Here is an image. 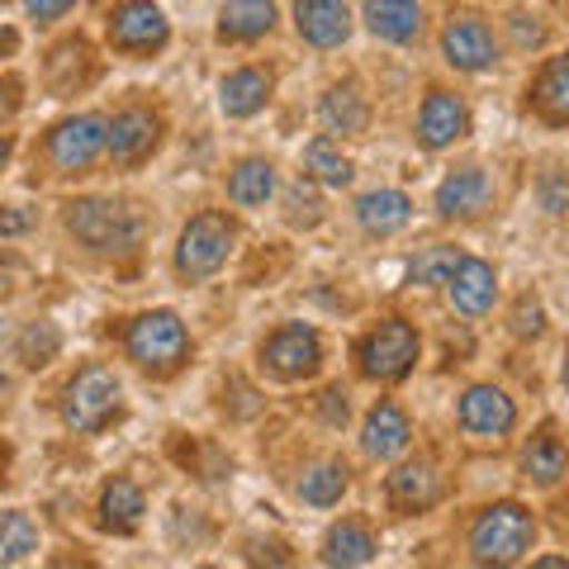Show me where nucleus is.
<instances>
[{
	"instance_id": "2eb2a0df",
	"label": "nucleus",
	"mask_w": 569,
	"mask_h": 569,
	"mask_svg": "<svg viewBox=\"0 0 569 569\" xmlns=\"http://www.w3.org/2000/svg\"><path fill=\"white\" fill-rule=\"evenodd\" d=\"M413 441V427H408L403 408L399 403H376L366 413V427H361V451L370 460H399Z\"/></svg>"
},
{
	"instance_id": "9b49d317",
	"label": "nucleus",
	"mask_w": 569,
	"mask_h": 569,
	"mask_svg": "<svg viewBox=\"0 0 569 569\" xmlns=\"http://www.w3.org/2000/svg\"><path fill=\"white\" fill-rule=\"evenodd\" d=\"M460 427L470 437H485V441H498L518 427V408L503 395L498 385H470L460 395Z\"/></svg>"
},
{
	"instance_id": "c03bdc74",
	"label": "nucleus",
	"mask_w": 569,
	"mask_h": 569,
	"mask_svg": "<svg viewBox=\"0 0 569 569\" xmlns=\"http://www.w3.org/2000/svg\"><path fill=\"white\" fill-rule=\"evenodd\" d=\"M565 389H569V347H565Z\"/></svg>"
},
{
	"instance_id": "a19ab883",
	"label": "nucleus",
	"mask_w": 569,
	"mask_h": 569,
	"mask_svg": "<svg viewBox=\"0 0 569 569\" xmlns=\"http://www.w3.org/2000/svg\"><path fill=\"white\" fill-rule=\"evenodd\" d=\"M531 20V14H518V20H512V24H518V39L522 43H541V24H527Z\"/></svg>"
},
{
	"instance_id": "f8f14e48",
	"label": "nucleus",
	"mask_w": 569,
	"mask_h": 569,
	"mask_svg": "<svg viewBox=\"0 0 569 569\" xmlns=\"http://www.w3.org/2000/svg\"><path fill=\"white\" fill-rule=\"evenodd\" d=\"M470 133V110L466 100L451 96V91H427L422 110H418V142L427 152H441L451 148V142H460Z\"/></svg>"
},
{
	"instance_id": "393cba45",
	"label": "nucleus",
	"mask_w": 569,
	"mask_h": 569,
	"mask_svg": "<svg viewBox=\"0 0 569 569\" xmlns=\"http://www.w3.org/2000/svg\"><path fill=\"white\" fill-rule=\"evenodd\" d=\"M376 531H370L366 522H356V518H347V522H337L328 537H323V565H370L376 560Z\"/></svg>"
},
{
	"instance_id": "37998d69",
	"label": "nucleus",
	"mask_w": 569,
	"mask_h": 569,
	"mask_svg": "<svg viewBox=\"0 0 569 569\" xmlns=\"http://www.w3.org/2000/svg\"><path fill=\"white\" fill-rule=\"evenodd\" d=\"M6 162H10V138L0 133V167H6Z\"/></svg>"
},
{
	"instance_id": "9d476101",
	"label": "nucleus",
	"mask_w": 569,
	"mask_h": 569,
	"mask_svg": "<svg viewBox=\"0 0 569 569\" xmlns=\"http://www.w3.org/2000/svg\"><path fill=\"white\" fill-rule=\"evenodd\" d=\"M441 52L460 71H485L498 62V39L479 14H451L447 29H441Z\"/></svg>"
},
{
	"instance_id": "473e14b6",
	"label": "nucleus",
	"mask_w": 569,
	"mask_h": 569,
	"mask_svg": "<svg viewBox=\"0 0 569 569\" xmlns=\"http://www.w3.org/2000/svg\"><path fill=\"white\" fill-rule=\"evenodd\" d=\"M58 351H62V332H58V323H29V328H24V337H20V361H24L29 370L48 366Z\"/></svg>"
},
{
	"instance_id": "4c0bfd02",
	"label": "nucleus",
	"mask_w": 569,
	"mask_h": 569,
	"mask_svg": "<svg viewBox=\"0 0 569 569\" xmlns=\"http://www.w3.org/2000/svg\"><path fill=\"white\" fill-rule=\"evenodd\" d=\"M14 110H20V81L0 77V123H6Z\"/></svg>"
},
{
	"instance_id": "b1692460",
	"label": "nucleus",
	"mask_w": 569,
	"mask_h": 569,
	"mask_svg": "<svg viewBox=\"0 0 569 569\" xmlns=\"http://www.w3.org/2000/svg\"><path fill=\"white\" fill-rule=\"evenodd\" d=\"M142 489L133 485V479H110L100 493V527L114 531V537H129V531H138L142 522Z\"/></svg>"
},
{
	"instance_id": "c85d7f7f",
	"label": "nucleus",
	"mask_w": 569,
	"mask_h": 569,
	"mask_svg": "<svg viewBox=\"0 0 569 569\" xmlns=\"http://www.w3.org/2000/svg\"><path fill=\"white\" fill-rule=\"evenodd\" d=\"M342 493H347V466L342 460H313V466L299 475V498L313 503V508L342 503Z\"/></svg>"
},
{
	"instance_id": "20e7f679",
	"label": "nucleus",
	"mask_w": 569,
	"mask_h": 569,
	"mask_svg": "<svg viewBox=\"0 0 569 569\" xmlns=\"http://www.w3.org/2000/svg\"><path fill=\"white\" fill-rule=\"evenodd\" d=\"M233 242H238V223L228 219V213H219V209L194 213V219L181 228V242H176V276L190 280V284L209 280L228 261Z\"/></svg>"
},
{
	"instance_id": "423d86ee",
	"label": "nucleus",
	"mask_w": 569,
	"mask_h": 569,
	"mask_svg": "<svg viewBox=\"0 0 569 569\" xmlns=\"http://www.w3.org/2000/svg\"><path fill=\"white\" fill-rule=\"evenodd\" d=\"M418 332L413 323H403V318H385V323L376 332L361 337V347H356V356H361V376L370 380H403L408 370L418 366Z\"/></svg>"
},
{
	"instance_id": "58836bf2",
	"label": "nucleus",
	"mask_w": 569,
	"mask_h": 569,
	"mask_svg": "<svg viewBox=\"0 0 569 569\" xmlns=\"http://www.w3.org/2000/svg\"><path fill=\"white\" fill-rule=\"evenodd\" d=\"M541 194H546V209H550V213H560V209L569 204V190L560 186V176H546V181H541Z\"/></svg>"
},
{
	"instance_id": "39448f33",
	"label": "nucleus",
	"mask_w": 569,
	"mask_h": 569,
	"mask_svg": "<svg viewBox=\"0 0 569 569\" xmlns=\"http://www.w3.org/2000/svg\"><path fill=\"white\" fill-rule=\"evenodd\" d=\"M119 395H123V385L110 366H81L62 389V422L71 432L91 437L119 413Z\"/></svg>"
},
{
	"instance_id": "6ab92c4d",
	"label": "nucleus",
	"mask_w": 569,
	"mask_h": 569,
	"mask_svg": "<svg viewBox=\"0 0 569 569\" xmlns=\"http://www.w3.org/2000/svg\"><path fill=\"white\" fill-rule=\"evenodd\" d=\"M437 498H441V475L432 460H408V466L389 475V503L403 512H422V508H432Z\"/></svg>"
},
{
	"instance_id": "4be33fe9",
	"label": "nucleus",
	"mask_w": 569,
	"mask_h": 569,
	"mask_svg": "<svg viewBox=\"0 0 569 569\" xmlns=\"http://www.w3.org/2000/svg\"><path fill=\"white\" fill-rule=\"evenodd\" d=\"M356 219H361L366 233L389 238V233H399V228H408L413 200H408L403 190H366L361 200H356Z\"/></svg>"
},
{
	"instance_id": "6e6552de",
	"label": "nucleus",
	"mask_w": 569,
	"mask_h": 569,
	"mask_svg": "<svg viewBox=\"0 0 569 569\" xmlns=\"http://www.w3.org/2000/svg\"><path fill=\"white\" fill-rule=\"evenodd\" d=\"M261 366L276 380H309L323 366V337L305 323H284L261 342Z\"/></svg>"
},
{
	"instance_id": "c756f323",
	"label": "nucleus",
	"mask_w": 569,
	"mask_h": 569,
	"mask_svg": "<svg viewBox=\"0 0 569 569\" xmlns=\"http://www.w3.org/2000/svg\"><path fill=\"white\" fill-rule=\"evenodd\" d=\"M305 167L313 171V181H323V186H351V176H356V167L342 157V148L328 138V133H318V138H309V148H305Z\"/></svg>"
},
{
	"instance_id": "a211bd4d",
	"label": "nucleus",
	"mask_w": 569,
	"mask_h": 569,
	"mask_svg": "<svg viewBox=\"0 0 569 569\" xmlns=\"http://www.w3.org/2000/svg\"><path fill=\"white\" fill-rule=\"evenodd\" d=\"M366 29L385 43H413L422 33V0H366Z\"/></svg>"
},
{
	"instance_id": "ea45409f",
	"label": "nucleus",
	"mask_w": 569,
	"mask_h": 569,
	"mask_svg": "<svg viewBox=\"0 0 569 569\" xmlns=\"http://www.w3.org/2000/svg\"><path fill=\"white\" fill-rule=\"evenodd\" d=\"M33 219L29 213H20V209H10V213H0V238H10V233H24Z\"/></svg>"
},
{
	"instance_id": "72a5a7b5",
	"label": "nucleus",
	"mask_w": 569,
	"mask_h": 569,
	"mask_svg": "<svg viewBox=\"0 0 569 569\" xmlns=\"http://www.w3.org/2000/svg\"><path fill=\"white\" fill-rule=\"evenodd\" d=\"M284 219H290L295 228H313L318 219H323V200H318V186L305 181V176H299V181L284 190Z\"/></svg>"
},
{
	"instance_id": "c9c22d12",
	"label": "nucleus",
	"mask_w": 569,
	"mask_h": 569,
	"mask_svg": "<svg viewBox=\"0 0 569 569\" xmlns=\"http://www.w3.org/2000/svg\"><path fill=\"white\" fill-rule=\"evenodd\" d=\"M77 6V0H24V10L33 14L39 24H52V20H62V14Z\"/></svg>"
},
{
	"instance_id": "2f4dec72",
	"label": "nucleus",
	"mask_w": 569,
	"mask_h": 569,
	"mask_svg": "<svg viewBox=\"0 0 569 569\" xmlns=\"http://www.w3.org/2000/svg\"><path fill=\"white\" fill-rule=\"evenodd\" d=\"M456 266H460L456 247L437 242V247H427V252L413 257V266H408V280H413V284H447L456 276Z\"/></svg>"
},
{
	"instance_id": "49530a36",
	"label": "nucleus",
	"mask_w": 569,
	"mask_h": 569,
	"mask_svg": "<svg viewBox=\"0 0 569 569\" xmlns=\"http://www.w3.org/2000/svg\"><path fill=\"white\" fill-rule=\"evenodd\" d=\"M560 6H569V0H560Z\"/></svg>"
},
{
	"instance_id": "1a4fd4ad",
	"label": "nucleus",
	"mask_w": 569,
	"mask_h": 569,
	"mask_svg": "<svg viewBox=\"0 0 569 569\" xmlns=\"http://www.w3.org/2000/svg\"><path fill=\"white\" fill-rule=\"evenodd\" d=\"M171 39L167 14L152 6V0H123L110 14V43L119 52H133V58H148V52H162Z\"/></svg>"
},
{
	"instance_id": "bb28decb",
	"label": "nucleus",
	"mask_w": 569,
	"mask_h": 569,
	"mask_svg": "<svg viewBox=\"0 0 569 569\" xmlns=\"http://www.w3.org/2000/svg\"><path fill=\"white\" fill-rule=\"evenodd\" d=\"M531 100H537L541 119L569 123V52H565V58H550V62L541 67L537 86H531Z\"/></svg>"
},
{
	"instance_id": "f03ea898",
	"label": "nucleus",
	"mask_w": 569,
	"mask_h": 569,
	"mask_svg": "<svg viewBox=\"0 0 569 569\" xmlns=\"http://www.w3.org/2000/svg\"><path fill=\"white\" fill-rule=\"evenodd\" d=\"M537 541V518L522 503H489L470 527V556L479 565H518Z\"/></svg>"
},
{
	"instance_id": "7ed1b4c3",
	"label": "nucleus",
	"mask_w": 569,
	"mask_h": 569,
	"mask_svg": "<svg viewBox=\"0 0 569 569\" xmlns=\"http://www.w3.org/2000/svg\"><path fill=\"white\" fill-rule=\"evenodd\" d=\"M123 347H129V361H138L152 376H176L190 356V332L181 323V313L171 309H152L129 323L123 332Z\"/></svg>"
},
{
	"instance_id": "aec40b11",
	"label": "nucleus",
	"mask_w": 569,
	"mask_h": 569,
	"mask_svg": "<svg viewBox=\"0 0 569 569\" xmlns=\"http://www.w3.org/2000/svg\"><path fill=\"white\" fill-rule=\"evenodd\" d=\"M266 100H271V71L261 67H238L219 81V104L228 119H252Z\"/></svg>"
},
{
	"instance_id": "ddd939ff",
	"label": "nucleus",
	"mask_w": 569,
	"mask_h": 569,
	"mask_svg": "<svg viewBox=\"0 0 569 569\" xmlns=\"http://www.w3.org/2000/svg\"><path fill=\"white\" fill-rule=\"evenodd\" d=\"M157 138H162V119L142 104H129L110 119V157L119 167H138L157 148Z\"/></svg>"
},
{
	"instance_id": "e433bc0d",
	"label": "nucleus",
	"mask_w": 569,
	"mask_h": 569,
	"mask_svg": "<svg viewBox=\"0 0 569 569\" xmlns=\"http://www.w3.org/2000/svg\"><path fill=\"white\" fill-rule=\"evenodd\" d=\"M318 408H323V418H328L332 427H342V422H347V395H342V389H323Z\"/></svg>"
},
{
	"instance_id": "f3484780",
	"label": "nucleus",
	"mask_w": 569,
	"mask_h": 569,
	"mask_svg": "<svg viewBox=\"0 0 569 569\" xmlns=\"http://www.w3.org/2000/svg\"><path fill=\"white\" fill-rule=\"evenodd\" d=\"M489 194H493V186H489L485 171L460 167L437 186V213L441 219H475V213L489 204Z\"/></svg>"
},
{
	"instance_id": "a878e982",
	"label": "nucleus",
	"mask_w": 569,
	"mask_h": 569,
	"mask_svg": "<svg viewBox=\"0 0 569 569\" xmlns=\"http://www.w3.org/2000/svg\"><path fill=\"white\" fill-rule=\"evenodd\" d=\"M271 194H276V167L266 162V157H247V162H238L233 176H228V200L242 209H261Z\"/></svg>"
},
{
	"instance_id": "7c9ffc66",
	"label": "nucleus",
	"mask_w": 569,
	"mask_h": 569,
	"mask_svg": "<svg viewBox=\"0 0 569 569\" xmlns=\"http://www.w3.org/2000/svg\"><path fill=\"white\" fill-rule=\"evenodd\" d=\"M33 550H39V527L29 522V512H0V565H20Z\"/></svg>"
},
{
	"instance_id": "0eeeda50",
	"label": "nucleus",
	"mask_w": 569,
	"mask_h": 569,
	"mask_svg": "<svg viewBox=\"0 0 569 569\" xmlns=\"http://www.w3.org/2000/svg\"><path fill=\"white\" fill-rule=\"evenodd\" d=\"M104 148H110V119L104 114H71L48 133V162L67 176L91 171Z\"/></svg>"
},
{
	"instance_id": "f257e3e1",
	"label": "nucleus",
	"mask_w": 569,
	"mask_h": 569,
	"mask_svg": "<svg viewBox=\"0 0 569 569\" xmlns=\"http://www.w3.org/2000/svg\"><path fill=\"white\" fill-rule=\"evenodd\" d=\"M67 233L100 257H119L142 242V219L133 204L119 200H77L67 204Z\"/></svg>"
},
{
	"instance_id": "4468645a",
	"label": "nucleus",
	"mask_w": 569,
	"mask_h": 569,
	"mask_svg": "<svg viewBox=\"0 0 569 569\" xmlns=\"http://www.w3.org/2000/svg\"><path fill=\"white\" fill-rule=\"evenodd\" d=\"M295 29L309 48H342L351 33L347 0H295Z\"/></svg>"
},
{
	"instance_id": "cd10ccee",
	"label": "nucleus",
	"mask_w": 569,
	"mask_h": 569,
	"mask_svg": "<svg viewBox=\"0 0 569 569\" xmlns=\"http://www.w3.org/2000/svg\"><path fill=\"white\" fill-rule=\"evenodd\" d=\"M565 470H569V451H565V441L546 427V432L531 437V447L522 451V475L531 479V485H556Z\"/></svg>"
},
{
	"instance_id": "f704fd0d",
	"label": "nucleus",
	"mask_w": 569,
	"mask_h": 569,
	"mask_svg": "<svg viewBox=\"0 0 569 569\" xmlns=\"http://www.w3.org/2000/svg\"><path fill=\"white\" fill-rule=\"evenodd\" d=\"M546 328V313H541V305L531 295H522L518 299V309H512V332L518 337H537Z\"/></svg>"
},
{
	"instance_id": "79ce46f5",
	"label": "nucleus",
	"mask_w": 569,
	"mask_h": 569,
	"mask_svg": "<svg viewBox=\"0 0 569 569\" xmlns=\"http://www.w3.org/2000/svg\"><path fill=\"white\" fill-rule=\"evenodd\" d=\"M14 43H20L14 39V29H0V52H14Z\"/></svg>"
},
{
	"instance_id": "dca6fc26",
	"label": "nucleus",
	"mask_w": 569,
	"mask_h": 569,
	"mask_svg": "<svg viewBox=\"0 0 569 569\" xmlns=\"http://www.w3.org/2000/svg\"><path fill=\"white\" fill-rule=\"evenodd\" d=\"M447 290H451L456 313L479 318V313H489V309H493V299H498V276H493V266H489V261L460 257L456 276L447 280Z\"/></svg>"
},
{
	"instance_id": "412c9836",
	"label": "nucleus",
	"mask_w": 569,
	"mask_h": 569,
	"mask_svg": "<svg viewBox=\"0 0 569 569\" xmlns=\"http://www.w3.org/2000/svg\"><path fill=\"white\" fill-rule=\"evenodd\" d=\"M276 29V0H223L219 10V39L257 43Z\"/></svg>"
},
{
	"instance_id": "a18cd8bd",
	"label": "nucleus",
	"mask_w": 569,
	"mask_h": 569,
	"mask_svg": "<svg viewBox=\"0 0 569 569\" xmlns=\"http://www.w3.org/2000/svg\"><path fill=\"white\" fill-rule=\"evenodd\" d=\"M6 332H10V328H6V318H0V337H6Z\"/></svg>"
},
{
	"instance_id": "5701e85b",
	"label": "nucleus",
	"mask_w": 569,
	"mask_h": 569,
	"mask_svg": "<svg viewBox=\"0 0 569 569\" xmlns=\"http://www.w3.org/2000/svg\"><path fill=\"white\" fill-rule=\"evenodd\" d=\"M318 119H323V129L328 133H342V138H356V133H366V96L356 91V86H328V96L318 100Z\"/></svg>"
}]
</instances>
